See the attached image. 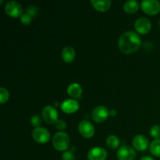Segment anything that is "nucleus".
Returning a JSON list of instances; mask_svg holds the SVG:
<instances>
[{"label":"nucleus","mask_w":160,"mask_h":160,"mask_svg":"<svg viewBox=\"0 0 160 160\" xmlns=\"http://www.w3.org/2000/svg\"><path fill=\"white\" fill-rule=\"evenodd\" d=\"M159 27H160V20H159Z\"/></svg>","instance_id":"c85d7f7f"},{"label":"nucleus","mask_w":160,"mask_h":160,"mask_svg":"<svg viewBox=\"0 0 160 160\" xmlns=\"http://www.w3.org/2000/svg\"><path fill=\"white\" fill-rule=\"evenodd\" d=\"M109 115V111L106 106H99L93 109L92 113V117L94 121L96 123H102L106 121Z\"/></svg>","instance_id":"423d86ee"},{"label":"nucleus","mask_w":160,"mask_h":160,"mask_svg":"<svg viewBox=\"0 0 160 160\" xmlns=\"http://www.w3.org/2000/svg\"><path fill=\"white\" fill-rule=\"evenodd\" d=\"M107 158V152L101 147L92 148L88 153V160H106Z\"/></svg>","instance_id":"9b49d317"},{"label":"nucleus","mask_w":160,"mask_h":160,"mask_svg":"<svg viewBox=\"0 0 160 160\" xmlns=\"http://www.w3.org/2000/svg\"><path fill=\"white\" fill-rule=\"evenodd\" d=\"M32 137L38 143L45 144L49 141L50 134L48 130L45 128H37L33 131Z\"/></svg>","instance_id":"0eeeda50"},{"label":"nucleus","mask_w":160,"mask_h":160,"mask_svg":"<svg viewBox=\"0 0 160 160\" xmlns=\"http://www.w3.org/2000/svg\"><path fill=\"white\" fill-rule=\"evenodd\" d=\"M141 160H155L153 158L150 157V156H145V157H142Z\"/></svg>","instance_id":"bb28decb"},{"label":"nucleus","mask_w":160,"mask_h":160,"mask_svg":"<svg viewBox=\"0 0 160 160\" xmlns=\"http://www.w3.org/2000/svg\"><path fill=\"white\" fill-rule=\"evenodd\" d=\"M62 160H75V156L72 152H66L62 154Z\"/></svg>","instance_id":"b1692460"},{"label":"nucleus","mask_w":160,"mask_h":160,"mask_svg":"<svg viewBox=\"0 0 160 160\" xmlns=\"http://www.w3.org/2000/svg\"><path fill=\"white\" fill-rule=\"evenodd\" d=\"M9 92L6 88H0V103L3 104V103L6 102L9 100Z\"/></svg>","instance_id":"aec40b11"},{"label":"nucleus","mask_w":160,"mask_h":160,"mask_svg":"<svg viewBox=\"0 0 160 160\" xmlns=\"http://www.w3.org/2000/svg\"><path fill=\"white\" fill-rule=\"evenodd\" d=\"M38 9L35 6H29V7L27 9V13H28V15L31 16V17H34V16H35L36 14L38 13Z\"/></svg>","instance_id":"393cba45"},{"label":"nucleus","mask_w":160,"mask_h":160,"mask_svg":"<svg viewBox=\"0 0 160 160\" xmlns=\"http://www.w3.org/2000/svg\"><path fill=\"white\" fill-rule=\"evenodd\" d=\"M91 3L96 10L99 12H106L110 8L111 1L110 0H104V1H97V0H92Z\"/></svg>","instance_id":"2eb2a0df"},{"label":"nucleus","mask_w":160,"mask_h":160,"mask_svg":"<svg viewBox=\"0 0 160 160\" xmlns=\"http://www.w3.org/2000/svg\"><path fill=\"white\" fill-rule=\"evenodd\" d=\"M31 20H32L31 17L28 15V13L22 14L21 17H20V21H21V23L23 25H26V26H28V25H29L31 23Z\"/></svg>","instance_id":"4be33fe9"},{"label":"nucleus","mask_w":160,"mask_h":160,"mask_svg":"<svg viewBox=\"0 0 160 160\" xmlns=\"http://www.w3.org/2000/svg\"><path fill=\"white\" fill-rule=\"evenodd\" d=\"M142 9L148 15H156L160 11V3L156 0H145L142 2Z\"/></svg>","instance_id":"7ed1b4c3"},{"label":"nucleus","mask_w":160,"mask_h":160,"mask_svg":"<svg viewBox=\"0 0 160 160\" xmlns=\"http://www.w3.org/2000/svg\"><path fill=\"white\" fill-rule=\"evenodd\" d=\"M61 109L65 113L72 114L79 109V103L73 99H67L61 105Z\"/></svg>","instance_id":"ddd939ff"},{"label":"nucleus","mask_w":160,"mask_h":160,"mask_svg":"<svg viewBox=\"0 0 160 160\" xmlns=\"http://www.w3.org/2000/svg\"><path fill=\"white\" fill-rule=\"evenodd\" d=\"M134 28H135V30L139 34H148L152 28V23L148 18L142 17V18L136 20Z\"/></svg>","instance_id":"9d476101"},{"label":"nucleus","mask_w":160,"mask_h":160,"mask_svg":"<svg viewBox=\"0 0 160 160\" xmlns=\"http://www.w3.org/2000/svg\"><path fill=\"white\" fill-rule=\"evenodd\" d=\"M31 123L34 127H35L36 128H39L41 124H42V119L39 116H34V117H31Z\"/></svg>","instance_id":"5701e85b"},{"label":"nucleus","mask_w":160,"mask_h":160,"mask_svg":"<svg viewBox=\"0 0 160 160\" xmlns=\"http://www.w3.org/2000/svg\"><path fill=\"white\" fill-rule=\"evenodd\" d=\"M109 115H111V116H112V117H115L116 115H117V111L116 110H111V111H109Z\"/></svg>","instance_id":"cd10ccee"},{"label":"nucleus","mask_w":160,"mask_h":160,"mask_svg":"<svg viewBox=\"0 0 160 160\" xmlns=\"http://www.w3.org/2000/svg\"><path fill=\"white\" fill-rule=\"evenodd\" d=\"M58 112L53 106H46L42 109V118L48 124L56 123L58 120Z\"/></svg>","instance_id":"39448f33"},{"label":"nucleus","mask_w":160,"mask_h":160,"mask_svg":"<svg viewBox=\"0 0 160 160\" xmlns=\"http://www.w3.org/2000/svg\"><path fill=\"white\" fill-rule=\"evenodd\" d=\"M139 8V3L137 1H128L123 5V10L128 14H132L137 12Z\"/></svg>","instance_id":"f3484780"},{"label":"nucleus","mask_w":160,"mask_h":160,"mask_svg":"<svg viewBox=\"0 0 160 160\" xmlns=\"http://www.w3.org/2000/svg\"><path fill=\"white\" fill-rule=\"evenodd\" d=\"M67 93L72 98H79L82 94V88L80 84L73 83L68 86Z\"/></svg>","instance_id":"dca6fc26"},{"label":"nucleus","mask_w":160,"mask_h":160,"mask_svg":"<svg viewBox=\"0 0 160 160\" xmlns=\"http://www.w3.org/2000/svg\"><path fill=\"white\" fill-rule=\"evenodd\" d=\"M150 152L154 156L160 158V139H156L150 145Z\"/></svg>","instance_id":"a211bd4d"},{"label":"nucleus","mask_w":160,"mask_h":160,"mask_svg":"<svg viewBox=\"0 0 160 160\" xmlns=\"http://www.w3.org/2000/svg\"><path fill=\"white\" fill-rule=\"evenodd\" d=\"M117 156L119 160H134L136 152L131 147L124 145L119 148Z\"/></svg>","instance_id":"1a4fd4ad"},{"label":"nucleus","mask_w":160,"mask_h":160,"mask_svg":"<svg viewBox=\"0 0 160 160\" xmlns=\"http://www.w3.org/2000/svg\"><path fill=\"white\" fill-rule=\"evenodd\" d=\"M148 138L144 135H137L133 139V146L139 152L145 151L148 148Z\"/></svg>","instance_id":"f8f14e48"},{"label":"nucleus","mask_w":160,"mask_h":160,"mask_svg":"<svg viewBox=\"0 0 160 160\" xmlns=\"http://www.w3.org/2000/svg\"><path fill=\"white\" fill-rule=\"evenodd\" d=\"M141 44L142 41L138 34L132 31H128L120 36L118 45L121 52L130 54L137 51L141 46Z\"/></svg>","instance_id":"f257e3e1"},{"label":"nucleus","mask_w":160,"mask_h":160,"mask_svg":"<svg viewBox=\"0 0 160 160\" xmlns=\"http://www.w3.org/2000/svg\"><path fill=\"white\" fill-rule=\"evenodd\" d=\"M106 145L111 149H116L120 145V140L115 135H110L106 139Z\"/></svg>","instance_id":"6ab92c4d"},{"label":"nucleus","mask_w":160,"mask_h":160,"mask_svg":"<svg viewBox=\"0 0 160 160\" xmlns=\"http://www.w3.org/2000/svg\"><path fill=\"white\" fill-rule=\"evenodd\" d=\"M5 12L8 16L13 18H17L18 17H21L23 9L21 5L15 1H9L6 3L5 6Z\"/></svg>","instance_id":"20e7f679"},{"label":"nucleus","mask_w":160,"mask_h":160,"mask_svg":"<svg viewBox=\"0 0 160 160\" xmlns=\"http://www.w3.org/2000/svg\"><path fill=\"white\" fill-rule=\"evenodd\" d=\"M78 130L81 135L85 138H91L95 134V128L93 125L88 120H82L79 123Z\"/></svg>","instance_id":"6e6552de"},{"label":"nucleus","mask_w":160,"mask_h":160,"mask_svg":"<svg viewBox=\"0 0 160 160\" xmlns=\"http://www.w3.org/2000/svg\"><path fill=\"white\" fill-rule=\"evenodd\" d=\"M150 134L152 138L159 139L160 137V127L158 125H154L153 127H152L151 130H150Z\"/></svg>","instance_id":"412c9836"},{"label":"nucleus","mask_w":160,"mask_h":160,"mask_svg":"<svg viewBox=\"0 0 160 160\" xmlns=\"http://www.w3.org/2000/svg\"><path fill=\"white\" fill-rule=\"evenodd\" d=\"M52 145L54 148L58 151H66L70 145V138L66 133L58 132L54 135L52 138Z\"/></svg>","instance_id":"f03ea898"},{"label":"nucleus","mask_w":160,"mask_h":160,"mask_svg":"<svg viewBox=\"0 0 160 160\" xmlns=\"http://www.w3.org/2000/svg\"><path fill=\"white\" fill-rule=\"evenodd\" d=\"M55 124H56V128L58 130H59V131H63V130H65L66 127H67L65 121H63L62 120H58L57 122Z\"/></svg>","instance_id":"a878e982"},{"label":"nucleus","mask_w":160,"mask_h":160,"mask_svg":"<svg viewBox=\"0 0 160 160\" xmlns=\"http://www.w3.org/2000/svg\"><path fill=\"white\" fill-rule=\"evenodd\" d=\"M75 50L73 47L67 46L62 49V58L63 61L67 63H70L75 59Z\"/></svg>","instance_id":"4468645a"}]
</instances>
